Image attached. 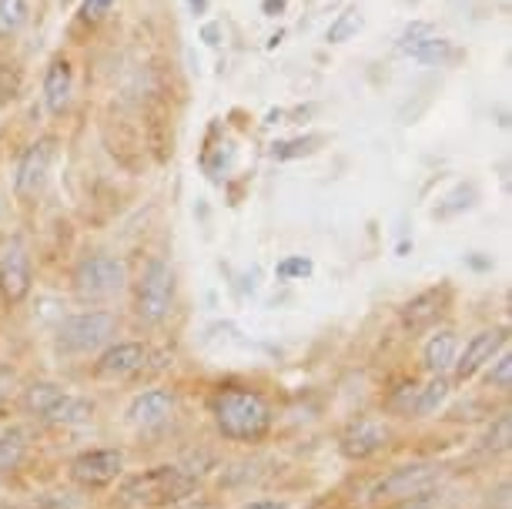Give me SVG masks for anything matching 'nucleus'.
<instances>
[{
  "instance_id": "obj_6",
  "label": "nucleus",
  "mask_w": 512,
  "mask_h": 509,
  "mask_svg": "<svg viewBox=\"0 0 512 509\" xmlns=\"http://www.w3.org/2000/svg\"><path fill=\"white\" fill-rule=\"evenodd\" d=\"M178 275L164 258H151L141 278L134 282V315L144 325H161L175 309Z\"/></svg>"
},
{
  "instance_id": "obj_8",
  "label": "nucleus",
  "mask_w": 512,
  "mask_h": 509,
  "mask_svg": "<svg viewBox=\"0 0 512 509\" xmlns=\"http://www.w3.org/2000/svg\"><path fill=\"white\" fill-rule=\"evenodd\" d=\"M442 476V469L436 463H409L392 469L389 476H382L379 483L372 486V499L375 503H395V499H409L415 493H425V489L436 486V479Z\"/></svg>"
},
{
  "instance_id": "obj_14",
  "label": "nucleus",
  "mask_w": 512,
  "mask_h": 509,
  "mask_svg": "<svg viewBox=\"0 0 512 509\" xmlns=\"http://www.w3.org/2000/svg\"><path fill=\"white\" fill-rule=\"evenodd\" d=\"M175 409H178V396L171 389H144L131 399L128 422L134 429L151 432V429H161L164 422H171Z\"/></svg>"
},
{
  "instance_id": "obj_1",
  "label": "nucleus",
  "mask_w": 512,
  "mask_h": 509,
  "mask_svg": "<svg viewBox=\"0 0 512 509\" xmlns=\"http://www.w3.org/2000/svg\"><path fill=\"white\" fill-rule=\"evenodd\" d=\"M208 412L215 419V429L231 443H258L272 429V409L251 389L221 386L211 392Z\"/></svg>"
},
{
  "instance_id": "obj_36",
  "label": "nucleus",
  "mask_w": 512,
  "mask_h": 509,
  "mask_svg": "<svg viewBox=\"0 0 512 509\" xmlns=\"http://www.w3.org/2000/svg\"><path fill=\"white\" fill-rule=\"evenodd\" d=\"M191 7H195V11H205V7H208V0H191Z\"/></svg>"
},
{
  "instance_id": "obj_2",
  "label": "nucleus",
  "mask_w": 512,
  "mask_h": 509,
  "mask_svg": "<svg viewBox=\"0 0 512 509\" xmlns=\"http://www.w3.org/2000/svg\"><path fill=\"white\" fill-rule=\"evenodd\" d=\"M21 409L31 419L44 422V426H57V429H74L91 422L94 416V402L84 396H74L57 382H31L27 389H21Z\"/></svg>"
},
{
  "instance_id": "obj_28",
  "label": "nucleus",
  "mask_w": 512,
  "mask_h": 509,
  "mask_svg": "<svg viewBox=\"0 0 512 509\" xmlns=\"http://www.w3.org/2000/svg\"><path fill=\"white\" fill-rule=\"evenodd\" d=\"M429 34H436V31H432V24H425V21L409 24V27L402 31V37H399V51H402V54H412L415 47H419Z\"/></svg>"
},
{
  "instance_id": "obj_9",
  "label": "nucleus",
  "mask_w": 512,
  "mask_h": 509,
  "mask_svg": "<svg viewBox=\"0 0 512 509\" xmlns=\"http://www.w3.org/2000/svg\"><path fill=\"white\" fill-rule=\"evenodd\" d=\"M506 345H509V329H506V325H492V329L476 332L466 342V349H459V355H456V366H452V372H456V382L476 379L479 372L486 369L502 349H506Z\"/></svg>"
},
{
  "instance_id": "obj_37",
  "label": "nucleus",
  "mask_w": 512,
  "mask_h": 509,
  "mask_svg": "<svg viewBox=\"0 0 512 509\" xmlns=\"http://www.w3.org/2000/svg\"><path fill=\"white\" fill-rule=\"evenodd\" d=\"M4 211H7V205H4V195H0V218H4Z\"/></svg>"
},
{
  "instance_id": "obj_21",
  "label": "nucleus",
  "mask_w": 512,
  "mask_h": 509,
  "mask_svg": "<svg viewBox=\"0 0 512 509\" xmlns=\"http://www.w3.org/2000/svg\"><path fill=\"white\" fill-rule=\"evenodd\" d=\"M409 57H412V61L425 64V67H442V64H449L452 57H456V51H452V41H446V37L429 34Z\"/></svg>"
},
{
  "instance_id": "obj_10",
  "label": "nucleus",
  "mask_w": 512,
  "mask_h": 509,
  "mask_svg": "<svg viewBox=\"0 0 512 509\" xmlns=\"http://www.w3.org/2000/svg\"><path fill=\"white\" fill-rule=\"evenodd\" d=\"M124 473V453L121 449H88V453L74 456L71 479L81 489H104L118 483Z\"/></svg>"
},
{
  "instance_id": "obj_23",
  "label": "nucleus",
  "mask_w": 512,
  "mask_h": 509,
  "mask_svg": "<svg viewBox=\"0 0 512 509\" xmlns=\"http://www.w3.org/2000/svg\"><path fill=\"white\" fill-rule=\"evenodd\" d=\"M318 144H322L318 134H305V138H292V141H278V144H272V158L275 161H292V158L312 155Z\"/></svg>"
},
{
  "instance_id": "obj_12",
  "label": "nucleus",
  "mask_w": 512,
  "mask_h": 509,
  "mask_svg": "<svg viewBox=\"0 0 512 509\" xmlns=\"http://www.w3.org/2000/svg\"><path fill=\"white\" fill-rule=\"evenodd\" d=\"M389 443V429H385V422L372 419V416H362L345 426L342 439H338V453L345 459H352V463H362V459H372L379 449H385Z\"/></svg>"
},
{
  "instance_id": "obj_33",
  "label": "nucleus",
  "mask_w": 512,
  "mask_h": 509,
  "mask_svg": "<svg viewBox=\"0 0 512 509\" xmlns=\"http://www.w3.org/2000/svg\"><path fill=\"white\" fill-rule=\"evenodd\" d=\"M241 509H288V503L285 499H251Z\"/></svg>"
},
{
  "instance_id": "obj_27",
  "label": "nucleus",
  "mask_w": 512,
  "mask_h": 509,
  "mask_svg": "<svg viewBox=\"0 0 512 509\" xmlns=\"http://www.w3.org/2000/svg\"><path fill=\"white\" fill-rule=\"evenodd\" d=\"M415 402H419V382H405L389 396V412L402 419H415Z\"/></svg>"
},
{
  "instance_id": "obj_3",
  "label": "nucleus",
  "mask_w": 512,
  "mask_h": 509,
  "mask_svg": "<svg viewBox=\"0 0 512 509\" xmlns=\"http://www.w3.org/2000/svg\"><path fill=\"white\" fill-rule=\"evenodd\" d=\"M198 489V476L191 469L178 466V463H164V466H151L138 476H128L121 486L124 499L141 506H171L188 499Z\"/></svg>"
},
{
  "instance_id": "obj_24",
  "label": "nucleus",
  "mask_w": 512,
  "mask_h": 509,
  "mask_svg": "<svg viewBox=\"0 0 512 509\" xmlns=\"http://www.w3.org/2000/svg\"><path fill=\"white\" fill-rule=\"evenodd\" d=\"M21 84H24V71L17 61H0V108L11 104L17 94H21Z\"/></svg>"
},
{
  "instance_id": "obj_17",
  "label": "nucleus",
  "mask_w": 512,
  "mask_h": 509,
  "mask_svg": "<svg viewBox=\"0 0 512 509\" xmlns=\"http://www.w3.org/2000/svg\"><path fill=\"white\" fill-rule=\"evenodd\" d=\"M456 355H459V335L452 329L432 332L429 342L422 345V362L429 369V376H446L456 366Z\"/></svg>"
},
{
  "instance_id": "obj_18",
  "label": "nucleus",
  "mask_w": 512,
  "mask_h": 509,
  "mask_svg": "<svg viewBox=\"0 0 512 509\" xmlns=\"http://www.w3.org/2000/svg\"><path fill=\"white\" fill-rule=\"evenodd\" d=\"M27 449H31V436L24 429H7L0 432V473H14L21 469V463L27 459Z\"/></svg>"
},
{
  "instance_id": "obj_4",
  "label": "nucleus",
  "mask_w": 512,
  "mask_h": 509,
  "mask_svg": "<svg viewBox=\"0 0 512 509\" xmlns=\"http://www.w3.org/2000/svg\"><path fill=\"white\" fill-rule=\"evenodd\" d=\"M124 285H128V265L111 252L84 255L81 262L74 265V275H71L74 299L84 305L111 302L114 295L124 292Z\"/></svg>"
},
{
  "instance_id": "obj_38",
  "label": "nucleus",
  "mask_w": 512,
  "mask_h": 509,
  "mask_svg": "<svg viewBox=\"0 0 512 509\" xmlns=\"http://www.w3.org/2000/svg\"><path fill=\"white\" fill-rule=\"evenodd\" d=\"M74 4V0H61V7H71Z\"/></svg>"
},
{
  "instance_id": "obj_31",
  "label": "nucleus",
  "mask_w": 512,
  "mask_h": 509,
  "mask_svg": "<svg viewBox=\"0 0 512 509\" xmlns=\"http://www.w3.org/2000/svg\"><path fill=\"white\" fill-rule=\"evenodd\" d=\"M114 4H118V0H84V4H81V17L88 24H98V21H104V17L111 14Z\"/></svg>"
},
{
  "instance_id": "obj_29",
  "label": "nucleus",
  "mask_w": 512,
  "mask_h": 509,
  "mask_svg": "<svg viewBox=\"0 0 512 509\" xmlns=\"http://www.w3.org/2000/svg\"><path fill=\"white\" fill-rule=\"evenodd\" d=\"M14 386H17L14 369L0 366V419L7 416V409H11V402H14V392H17Z\"/></svg>"
},
{
  "instance_id": "obj_35",
  "label": "nucleus",
  "mask_w": 512,
  "mask_h": 509,
  "mask_svg": "<svg viewBox=\"0 0 512 509\" xmlns=\"http://www.w3.org/2000/svg\"><path fill=\"white\" fill-rule=\"evenodd\" d=\"M285 0H265V11H282Z\"/></svg>"
},
{
  "instance_id": "obj_13",
  "label": "nucleus",
  "mask_w": 512,
  "mask_h": 509,
  "mask_svg": "<svg viewBox=\"0 0 512 509\" xmlns=\"http://www.w3.org/2000/svg\"><path fill=\"white\" fill-rule=\"evenodd\" d=\"M148 355L151 352H148V345H144V342H111V345H104L98 362H94V376L108 379V382L131 379L134 372L144 369Z\"/></svg>"
},
{
  "instance_id": "obj_16",
  "label": "nucleus",
  "mask_w": 512,
  "mask_h": 509,
  "mask_svg": "<svg viewBox=\"0 0 512 509\" xmlns=\"http://www.w3.org/2000/svg\"><path fill=\"white\" fill-rule=\"evenodd\" d=\"M446 305H449V288H446V285H442V288H425V292L412 295V299L399 309L402 329H405V332H412V335L425 332L429 325H436V322L442 319Z\"/></svg>"
},
{
  "instance_id": "obj_11",
  "label": "nucleus",
  "mask_w": 512,
  "mask_h": 509,
  "mask_svg": "<svg viewBox=\"0 0 512 509\" xmlns=\"http://www.w3.org/2000/svg\"><path fill=\"white\" fill-rule=\"evenodd\" d=\"M34 285V268L31 255L21 242H11L0 252V299L7 305H21L31 295Z\"/></svg>"
},
{
  "instance_id": "obj_32",
  "label": "nucleus",
  "mask_w": 512,
  "mask_h": 509,
  "mask_svg": "<svg viewBox=\"0 0 512 509\" xmlns=\"http://www.w3.org/2000/svg\"><path fill=\"white\" fill-rule=\"evenodd\" d=\"M436 503H439V496L432 493V489H425V493H415L409 499H395L392 509H436Z\"/></svg>"
},
{
  "instance_id": "obj_26",
  "label": "nucleus",
  "mask_w": 512,
  "mask_h": 509,
  "mask_svg": "<svg viewBox=\"0 0 512 509\" xmlns=\"http://www.w3.org/2000/svg\"><path fill=\"white\" fill-rule=\"evenodd\" d=\"M486 386L499 389V392H509V386H512V355L506 349H502L486 366Z\"/></svg>"
},
{
  "instance_id": "obj_15",
  "label": "nucleus",
  "mask_w": 512,
  "mask_h": 509,
  "mask_svg": "<svg viewBox=\"0 0 512 509\" xmlns=\"http://www.w3.org/2000/svg\"><path fill=\"white\" fill-rule=\"evenodd\" d=\"M44 108L47 114L61 118V114L71 108L74 98V61L67 54H54L44 67Z\"/></svg>"
},
{
  "instance_id": "obj_7",
  "label": "nucleus",
  "mask_w": 512,
  "mask_h": 509,
  "mask_svg": "<svg viewBox=\"0 0 512 509\" xmlns=\"http://www.w3.org/2000/svg\"><path fill=\"white\" fill-rule=\"evenodd\" d=\"M57 141L54 134H44L34 144H27V151L17 158L14 168V195L21 201H34L44 191L47 178H51L54 158H57Z\"/></svg>"
},
{
  "instance_id": "obj_30",
  "label": "nucleus",
  "mask_w": 512,
  "mask_h": 509,
  "mask_svg": "<svg viewBox=\"0 0 512 509\" xmlns=\"http://www.w3.org/2000/svg\"><path fill=\"white\" fill-rule=\"evenodd\" d=\"M275 275L278 278H305V275H312V262H308V258H285V262H278Z\"/></svg>"
},
{
  "instance_id": "obj_25",
  "label": "nucleus",
  "mask_w": 512,
  "mask_h": 509,
  "mask_svg": "<svg viewBox=\"0 0 512 509\" xmlns=\"http://www.w3.org/2000/svg\"><path fill=\"white\" fill-rule=\"evenodd\" d=\"M509 443H512V419H509V412H502V416L486 429V436H482V449L502 453V449H509Z\"/></svg>"
},
{
  "instance_id": "obj_5",
  "label": "nucleus",
  "mask_w": 512,
  "mask_h": 509,
  "mask_svg": "<svg viewBox=\"0 0 512 509\" xmlns=\"http://www.w3.org/2000/svg\"><path fill=\"white\" fill-rule=\"evenodd\" d=\"M114 335H118V315L108 309H84L61 319L54 332V345L64 355H91L111 345Z\"/></svg>"
},
{
  "instance_id": "obj_20",
  "label": "nucleus",
  "mask_w": 512,
  "mask_h": 509,
  "mask_svg": "<svg viewBox=\"0 0 512 509\" xmlns=\"http://www.w3.org/2000/svg\"><path fill=\"white\" fill-rule=\"evenodd\" d=\"M27 17H31L27 0H0V41H11V37L21 34Z\"/></svg>"
},
{
  "instance_id": "obj_19",
  "label": "nucleus",
  "mask_w": 512,
  "mask_h": 509,
  "mask_svg": "<svg viewBox=\"0 0 512 509\" xmlns=\"http://www.w3.org/2000/svg\"><path fill=\"white\" fill-rule=\"evenodd\" d=\"M446 399H449V379L446 376H432L429 382H419L415 419H425V416H432V412H439Z\"/></svg>"
},
{
  "instance_id": "obj_34",
  "label": "nucleus",
  "mask_w": 512,
  "mask_h": 509,
  "mask_svg": "<svg viewBox=\"0 0 512 509\" xmlns=\"http://www.w3.org/2000/svg\"><path fill=\"white\" fill-rule=\"evenodd\" d=\"M201 34H205V41H208V44H218V24H208Z\"/></svg>"
},
{
  "instance_id": "obj_22",
  "label": "nucleus",
  "mask_w": 512,
  "mask_h": 509,
  "mask_svg": "<svg viewBox=\"0 0 512 509\" xmlns=\"http://www.w3.org/2000/svg\"><path fill=\"white\" fill-rule=\"evenodd\" d=\"M359 31H362V14H359V7H349V11L338 14L332 21V27H328V41L345 44V41H352Z\"/></svg>"
}]
</instances>
